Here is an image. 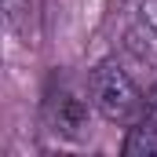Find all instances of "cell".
I'll use <instances>...</instances> for the list:
<instances>
[{
	"label": "cell",
	"instance_id": "1",
	"mask_svg": "<svg viewBox=\"0 0 157 157\" xmlns=\"http://www.w3.org/2000/svg\"><path fill=\"white\" fill-rule=\"evenodd\" d=\"M88 95L91 106L110 124H135L146 113V99L135 88V80L121 70L117 62H99L88 73Z\"/></svg>",
	"mask_w": 157,
	"mask_h": 157
},
{
	"label": "cell",
	"instance_id": "2",
	"mask_svg": "<svg viewBox=\"0 0 157 157\" xmlns=\"http://www.w3.org/2000/svg\"><path fill=\"white\" fill-rule=\"evenodd\" d=\"M44 121H48V132L62 139H80L91 121L88 99H80V91L70 84H51L44 95Z\"/></svg>",
	"mask_w": 157,
	"mask_h": 157
},
{
	"label": "cell",
	"instance_id": "3",
	"mask_svg": "<svg viewBox=\"0 0 157 157\" xmlns=\"http://www.w3.org/2000/svg\"><path fill=\"white\" fill-rule=\"evenodd\" d=\"M124 44L139 62L157 66V0H132L128 4Z\"/></svg>",
	"mask_w": 157,
	"mask_h": 157
},
{
	"label": "cell",
	"instance_id": "4",
	"mask_svg": "<svg viewBox=\"0 0 157 157\" xmlns=\"http://www.w3.org/2000/svg\"><path fill=\"white\" fill-rule=\"evenodd\" d=\"M124 154L128 157H146V154H157V128L150 121H135L128 128V139H124Z\"/></svg>",
	"mask_w": 157,
	"mask_h": 157
},
{
	"label": "cell",
	"instance_id": "5",
	"mask_svg": "<svg viewBox=\"0 0 157 157\" xmlns=\"http://www.w3.org/2000/svg\"><path fill=\"white\" fill-rule=\"evenodd\" d=\"M0 11L11 29H22V22L29 18V0H0Z\"/></svg>",
	"mask_w": 157,
	"mask_h": 157
},
{
	"label": "cell",
	"instance_id": "6",
	"mask_svg": "<svg viewBox=\"0 0 157 157\" xmlns=\"http://www.w3.org/2000/svg\"><path fill=\"white\" fill-rule=\"evenodd\" d=\"M143 117L157 128V84H154V91H150V99H146V113H143Z\"/></svg>",
	"mask_w": 157,
	"mask_h": 157
}]
</instances>
